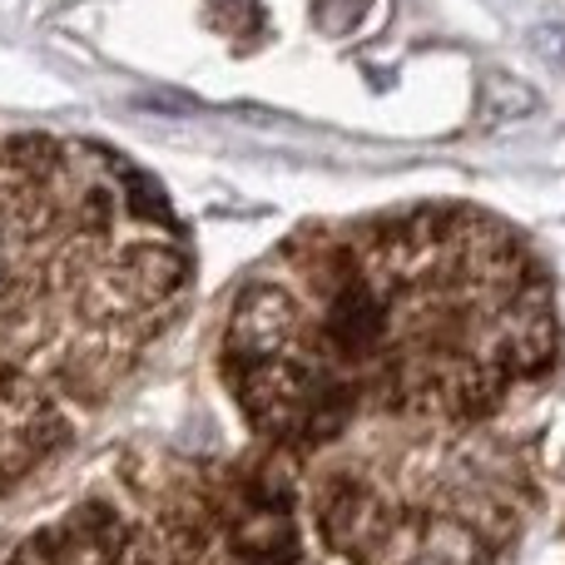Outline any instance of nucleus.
I'll list each match as a JSON object with an SVG mask.
<instances>
[{"instance_id": "obj_1", "label": "nucleus", "mask_w": 565, "mask_h": 565, "mask_svg": "<svg viewBox=\"0 0 565 565\" xmlns=\"http://www.w3.org/2000/svg\"><path fill=\"white\" fill-rule=\"evenodd\" d=\"M561 358L546 258L516 224L461 199L292 228L234 282L214 332L218 387L248 441L274 451L511 417Z\"/></svg>"}, {"instance_id": "obj_2", "label": "nucleus", "mask_w": 565, "mask_h": 565, "mask_svg": "<svg viewBox=\"0 0 565 565\" xmlns=\"http://www.w3.org/2000/svg\"><path fill=\"white\" fill-rule=\"evenodd\" d=\"M194 282L189 224L145 164L0 125V507L119 407Z\"/></svg>"}, {"instance_id": "obj_3", "label": "nucleus", "mask_w": 565, "mask_h": 565, "mask_svg": "<svg viewBox=\"0 0 565 565\" xmlns=\"http://www.w3.org/2000/svg\"><path fill=\"white\" fill-rule=\"evenodd\" d=\"M278 457L332 565H501L546 497L531 412L367 427Z\"/></svg>"}, {"instance_id": "obj_4", "label": "nucleus", "mask_w": 565, "mask_h": 565, "mask_svg": "<svg viewBox=\"0 0 565 565\" xmlns=\"http://www.w3.org/2000/svg\"><path fill=\"white\" fill-rule=\"evenodd\" d=\"M0 565H332L278 451L135 447L0 541Z\"/></svg>"}]
</instances>
